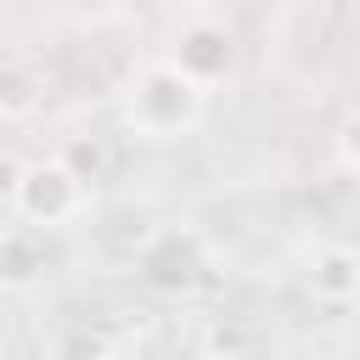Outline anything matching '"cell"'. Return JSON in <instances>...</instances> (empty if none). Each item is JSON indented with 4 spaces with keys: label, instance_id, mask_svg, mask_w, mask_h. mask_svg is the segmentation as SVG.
I'll list each match as a JSON object with an SVG mask.
<instances>
[{
    "label": "cell",
    "instance_id": "6da1fadb",
    "mask_svg": "<svg viewBox=\"0 0 360 360\" xmlns=\"http://www.w3.org/2000/svg\"><path fill=\"white\" fill-rule=\"evenodd\" d=\"M202 101H208V90L191 84L169 56L163 62H146L129 79V90H124V129L135 141H180V135L197 129Z\"/></svg>",
    "mask_w": 360,
    "mask_h": 360
},
{
    "label": "cell",
    "instance_id": "7a4b0ae2",
    "mask_svg": "<svg viewBox=\"0 0 360 360\" xmlns=\"http://www.w3.org/2000/svg\"><path fill=\"white\" fill-rule=\"evenodd\" d=\"M135 281L158 298H186L208 281V242L197 225H158L135 248Z\"/></svg>",
    "mask_w": 360,
    "mask_h": 360
},
{
    "label": "cell",
    "instance_id": "3957f363",
    "mask_svg": "<svg viewBox=\"0 0 360 360\" xmlns=\"http://www.w3.org/2000/svg\"><path fill=\"white\" fill-rule=\"evenodd\" d=\"M11 208L34 231H62L90 208V186L62 158H39V163H22V174L11 180Z\"/></svg>",
    "mask_w": 360,
    "mask_h": 360
},
{
    "label": "cell",
    "instance_id": "277c9868",
    "mask_svg": "<svg viewBox=\"0 0 360 360\" xmlns=\"http://www.w3.org/2000/svg\"><path fill=\"white\" fill-rule=\"evenodd\" d=\"M169 62H174L191 84L214 90V84L231 73V28H225V22H214V17H191V22H180Z\"/></svg>",
    "mask_w": 360,
    "mask_h": 360
},
{
    "label": "cell",
    "instance_id": "5b68a950",
    "mask_svg": "<svg viewBox=\"0 0 360 360\" xmlns=\"http://www.w3.org/2000/svg\"><path fill=\"white\" fill-rule=\"evenodd\" d=\"M45 264H51V242H45V231H34V225H0V287L6 292H22V287H34L39 276H45Z\"/></svg>",
    "mask_w": 360,
    "mask_h": 360
},
{
    "label": "cell",
    "instance_id": "8992f818",
    "mask_svg": "<svg viewBox=\"0 0 360 360\" xmlns=\"http://www.w3.org/2000/svg\"><path fill=\"white\" fill-rule=\"evenodd\" d=\"M309 287L326 304H360V248L326 242L309 253Z\"/></svg>",
    "mask_w": 360,
    "mask_h": 360
},
{
    "label": "cell",
    "instance_id": "52a82bcc",
    "mask_svg": "<svg viewBox=\"0 0 360 360\" xmlns=\"http://www.w3.org/2000/svg\"><path fill=\"white\" fill-rule=\"evenodd\" d=\"M39 101V84L22 62H0V112H28Z\"/></svg>",
    "mask_w": 360,
    "mask_h": 360
},
{
    "label": "cell",
    "instance_id": "ba28073f",
    "mask_svg": "<svg viewBox=\"0 0 360 360\" xmlns=\"http://www.w3.org/2000/svg\"><path fill=\"white\" fill-rule=\"evenodd\" d=\"M118 349L101 338V332H90V326H73V332H62L56 338V349H51V360H112Z\"/></svg>",
    "mask_w": 360,
    "mask_h": 360
},
{
    "label": "cell",
    "instance_id": "9c48e42d",
    "mask_svg": "<svg viewBox=\"0 0 360 360\" xmlns=\"http://www.w3.org/2000/svg\"><path fill=\"white\" fill-rule=\"evenodd\" d=\"M56 158H62V163H68L84 186H96V180L107 174V152H101V141H96V135H90V141H68Z\"/></svg>",
    "mask_w": 360,
    "mask_h": 360
},
{
    "label": "cell",
    "instance_id": "30bf717a",
    "mask_svg": "<svg viewBox=\"0 0 360 360\" xmlns=\"http://www.w3.org/2000/svg\"><path fill=\"white\" fill-rule=\"evenodd\" d=\"M338 158H343L349 174H360V112H349V118L338 124Z\"/></svg>",
    "mask_w": 360,
    "mask_h": 360
},
{
    "label": "cell",
    "instance_id": "8fae6325",
    "mask_svg": "<svg viewBox=\"0 0 360 360\" xmlns=\"http://www.w3.org/2000/svg\"><path fill=\"white\" fill-rule=\"evenodd\" d=\"M112 360H135V354H112Z\"/></svg>",
    "mask_w": 360,
    "mask_h": 360
}]
</instances>
